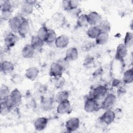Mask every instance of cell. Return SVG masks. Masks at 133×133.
Segmentation results:
<instances>
[{
    "mask_svg": "<svg viewBox=\"0 0 133 133\" xmlns=\"http://www.w3.org/2000/svg\"><path fill=\"white\" fill-rule=\"evenodd\" d=\"M100 108V105L98 102V100L95 98L89 97L87 98L84 103V110L89 113L97 112Z\"/></svg>",
    "mask_w": 133,
    "mask_h": 133,
    "instance_id": "obj_1",
    "label": "cell"
},
{
    "mask_svg": "<svg viewBox=\"0 0 133 133\" xmlns=\"http://www.w3.org/2000/svg\"><path fill=\"white\" fill-rule=\"evenodd\" d=\"M104 98L100 108L104 110L111 109L115 104L116 101V96L114 94L109 93L107 94Z\"/></svg>",
    "mask_w": 133,
    "mask_h": 133,
    "instance_id": "obj_2",
    "label": "cell"
},
{
    "mask_svg": "<svg viewBox=\"0 0 133 133\" xmlns=\"http://www.w3.org/2000/svg\"><path fill=\"white\" fill-rule=\"evenodd\" d=\"M108 94V88L106 86L100 85L96 86L91 91V96L96 100H99L104 98Z\"/></svg>",
    "mask_w": 133,
    "mask_h": 133,
    "instance_id": "obj_3",
    "label": "cell"
},
{
    "mask_svg": "<svg viewBox=\"0 0 133 133\" xmlns=\"http://www.w3.org/2000/svg\"><path fill=\"white\" fill-rule=\"evenodd\" d=\"M116 118L115 114L114 111L112 109L105 110V112L100 117L99 120L106 125H109L112 124Z\"/></svg>",
    "mask_w": 133,
    "mask_h": 133,
    "instance_id": "obj_4",
    "label": "cell"
},
{
    "mask_svg": "<svg viewBox=\"0 0 133 133\" xmlns=\"http://www.w3.org/2000/svg\"><path fill=\"white\" fill-rule=\"evenodd\" d=\"M18 40V36L14 32H9L5 35L4 38L5 46L6 48L10 49L15 46Z\"/></svg>",
    "mask_w": 133,
    "mask_h": 133,
    "instance_id": "obj_5",
    "label": "cell"
},
{
    "mask_svg": "<svg viewBox=\"0 0 133 133\" xmlns=\"http://www.w3.org/2000/svg\"><path fill=\"white\" fill-rule=\"evenodd\" d=\"M80 126V121L77 117H71L67 120L65 127L68 132H73L78 129Z\"/></svg>",
    "mask_w": 133,
    "mask_h": 133,
    "instance_id": "obj_6",
    "label": "cell"
},
{
    "mask_svg": "<svg viewBox=\"0 0 133 133\" xmlns=\"http://www.w3.org/2000/svg\"><path fill=\"white\" fill-rule=\"evenodd\" d=\"M71 103L69 100H66L58 103L56 111L58 114L63 115L70 113L71 111Z\"/></svg>",
    "mask_w": 133,
    "mask_h": 133,
    "instance_id": "obj_7",
    "label": "cell"
},
{
    "mask_svg": "<svg viewBox=\"0 0 133 133\" xmlns=\"http://www.w3.org/2000/svg\"><path fill=\"white\" fill-rule=\"evenodd\" d=\"M87 16L88 24L90 26H97L102 21L101 16L97 11H91Z\"/></svg>",
    "mask_w": 133,
    "mask_h": 133,
    "instance_id": "obj_8",
    "label": "cell"
},
{
    "mask_svg": "<svg viewBox=\"0 0 133 133\" xmlns=\"http://www.w3.org/2000/svg\"><path fill=\"white\" fill-rule=\"evenodd\" d=\"M64 70L61 66L57 62L52 63L50 66L49 74L52 77H57L62 76Z\"/></svg>",
    "mask_w": 133,
    "mask_h": 133,
    "instance_id": "obj_9",
    "label": "cell"
},
{
    "mask_svg": "<svg viewBox=\"0 0 133 133\" xmlns=\"http://www.w3.org/2000/svg\"><path fill=\"white\" fill-rule=\"evenodd\" d=\"M54 100L48 97H42L40 101L41 109L45 112L51 111L54 107Z\"/></svg>",
    "mask_w": 133,
    "mask_h": 133,
    "instance_id": "obj_10",
    "label": "cell"
},
{
    "mask_svg": "<svg viewBox=\"0 0 133 133\" xmlns=\"http://www.w3.org/2000/svg\"><path fill=\"white\" fill-rule=\"evenodd\" d=\"M24 17L21 16H13L8 21V25L9 28L12 32L17 33L19 26Z\"/></svg>",
    "mask_w": 133,
    "mask_h": 133,
    "instance_id": "obj_11",
    "label": "cell"
},
{
    "mask_svg": "<svg viewBox=\"0 0 133 133\" xmlns=\"http://www.w3.org/2000/svg\"><path fill=\"white\" fill-rule=\"evenodd\" d=\"M9 97L15 107H17L21 104L22 95L18 88H14L10 91Z\"/></svg>",
    "mask_w": 133,
    "mask_h": 133,
    "instance_id": "obj_12",
    "label": "cell"
},
{
    "mask_svg": "<svg viewBox=\"0 0 133 133\" xmlns=\"http://www.w3.org/2000/svg\"><path fill=\"white\" fill-rule=\"evenodd\" d=\"M30 31V24L28 20L24 18L22 20L19 28L18 29L17 33L20 36L24 38L28 35Z\"/></svg>",
    "mask_w": 133,
    "mask_h": 133,
    "instance_id": "obj_13",
    "label": "cell"
},
{
    "mask_svg": "<svg viewBox=\"0 0 133 133\" xmlns=\"http://www.w3.org/2000/svg\"><path fill=\"white\" fill-rule=\"evenodd\" d=\"M35 1H25L23 2L21 7V11L24 15H29L32 14L34 10V7L35 5L34 3Z\"/></svg>",
    "mask_w": 133,
    "mask_h": 133,
    "instance_id": "obj_14",
    "label": "cell"
},
{
    "mask_svg": "<svg viewBox=\"0 0 133 133\" xmlns=\"http://www.w3.org/2000/svg\"><path fill=\"white\" fill-rule=\"evenodd\" d=\"M69 42V36L65 34H62L57 36L54 43L57 48L62 49L66 48L68 46Z\"/></svg>",
    "mask_w": 133,
    "mask_h": 133,
    "instance_id": "obj_15",
    "label": "cell"
},
{
    "mask_svg": "<svg viewBox=\"0 0 133 133\" xmlns=\"http://www.w3.org/2000/svg\"><path fill=\"white\" fill-rule=\"evenodd\" d=\"M1 71L4 74L7 75L11 73L14 70L15 65L14 63L8 60H3L1 62Z\"/></svg>",
    "mask_w": 133,
    "mask_h": 133,
    "instance_id": "obj_16",
    "label": "cell"
},
{
    "mask_svg": "<svg viewBox=\"0 0 133 133\" xmlns=\"http://www.w3.org/2000/svg\"><path fill=\"white\" fill-rule=\"evenodd\" d=\"M48 119L46 117H39L34 122V127L36 130L42 131L44 130L48 124Z\"/></svg>",
    "mask_w": 133,
    "mask_h": 133,
    "instance_id": "obj_17",
    "label": "cell"
},
{
    "mask_svg": "<svg viewBox=\"0 0 133 133\" xmlns=\"http://www.w3.org/2000/svg\"><path fill=\"white\" fill-rule=\"evenodd\" d=\"M39 70L36 66H31L26 69L25 76L27 79L30 81H34L38 76Z\"/></svg>",
    "mask_w": 133,
    "mask_h": 133,
    "instance_id": "obj_18",
    "label": "cell"
},
{
    "mask_svg": "<svg viewBox=\"0 0 133 133\" xmlns=\"http://www.w3.org/2000/svg\"><path fill=\"white\" fill-rule=\"evenodd\" d=\"M35 49L30 44H25L22 49L21 55L25 59H30L32 58L35 52Z\"/></svg>",
    "mask_w": 133,
    "mask_h": 133,
    "instance_id": "obj_19",
    "label": "cell"
},
{
    "mask_svg": "<svg viewBox=\"0 0 133 133\" xmlns=\"http://www.w3.org/2000/svg\"><path fill=\"white\" fill-rule=\"evenodd\" d=\"M127 52V48L123 43L119 44L116 47L115 57L117 60L121 61L126 56Z\"/></svg>",
    "mask_w": 133,
    "mask_h": 133,
    "instance_id": "obj_20",
    "label": "cell"
},
{
    "mask_svg": "<svg viewBox=\"0 0 133 133\" xmlns=\"http://www.w3.org/2000/svg\"><path fill=\"white\" fill-rule=\"evenodd\" d=\"M78 57V52L77 49L75 47L69 48L65 54V58L69 61L76 60Z\"/></svg>",
    "mask_w": 133,
    "mask_h": 133,
    "instance_id": "obj_21",
    "label": "cell"
},
{
    "mask_svg": "<svg viewBox=\"0 0 133 133\" xmlns=\"http://www.w3.org/2000/svg\"><path fill=\"white\" fill-rule=\"evenodd\" d=\"M109 39V34L108 33L100 32L95 38V42L97 45H103L105 44Z\"/></svg>",
    "mask_w": 133,
    "mask_h": 133,
    "instance_id": "obj_22",
    "label": "cell"
},
{
    "mask_svg": "<svg viewBox=\"0 0 133 133\" xmlns=\"http://www.w3.org/2000/svg\"><path fill=\"white\" fill-rule=\"evenodd\" d=\"M122 81L125 84H129L133 82V71L132 69H128L124 72L123 77Z\"/></svg>",
    "mask_w": 133,
    "mask_h": 133,
    "instance_id": "obj_23",
    "label": "cell"
},
{
    "mask_svg": "<svg viewBox=\"0 0 133 133\" xmlns=\"http://www.w3.org/2000/svg\"><path fill=\"white\" fill-rule=\"evenodd\" d=\"M100 32V30L98 26H90L88 29L86 34L89 38L95 39Z\"/></svg>",
    "mask_w": 133,
    "mask_h": 133,
    "instance_id": "obj_24",
    "label": "cell"
},
{
    "mask_svg": "<svg viewBox=\"0 0 133 133\" xmlns=\"http://www.w3.org/2000/svg\"><path fill=\"white\" fill-rule=\"evenodd\" d=\"M69 91L67 90H62L58 92L56 94L55 96V100L57 103H59L65 100H69Z\"/></svg>",
    "mask_w": 133,
    "mask_h": 133,
    "instance_id": "obj_25",
    "label": "cell"
},
{
    "mask_svg": "<svg viewBox=\"0 0 133 133\" xmlns=\"http://www.w3.org/2000/svg\"><path fill=\"white\" fill-rule=\"evenodd\" d=\"M44 42L41 39L36 35L33 36L31 37L30 44L33 46V47L35 49H41L43 46L44 45Z\"/></svg>",
    "mask_w": 133,
    "mask_h": 133,
    "instance_id": "obj_26",
    "label": "cell"
},
{
    "mask_svg": "<svg viewBox=\"0 0 133 133\" xmlns=\"http://www.w3.org/2000/svg\"><path fill=\"white\" fill-rule=\"evenodd\" d=\"M77 25L79 28L86 27L88 25L87 16L85 14H81L77 18L76 21Z\"/></svg>",
    "mask_w": 133,
    "mask_h": 133,
    "instance_id": "obj_27",
    "label": "cell"
},
{
    "mask_svg": "<svg viewBox=\"0 0 133 133\" xmlns=\"http://www.w3.org/2000/svg\"><path fill=\"white\" fill-rule=\"evenodd\" d=\"M48 30L49 29H48L46 26L42 25L37 31L36 35L45 42L48 33Z\"/></svg>",
    "mask_w": 133,
    "mask_h": 133,
    "instance_id": "obj_28",
    "label": "cell"
},
{
    "mask_svg": "<svg viewBox=\"0 0 133 133\" xmlns=\"http://www.w3.org/2000/svg\"><path fill=\"white\" fill-rule=\"evenodd\" d=\"M101 32L109 33L111 30V25L109 22L107 20H102L97 25Z\"/></svg>",
    "mask_w": 133,
    "mask_h": 133,
    "instance_id": "obj_29",
    "label": "cell"
},
{
    "mask_svg": "<svg viewBox=\"0 0 133 133\" xmlns=\"http://www.w3.org/2000/svg\"><path fill=\"white\" fill-rule=\"evenodd\" d=\"M57 37V36L55 31L52 29H49L48 33L45 43H46L47 44H51L52 43H55Z\"/></svg>",
    "mask_w": 133,
    "mask_h": 133,
    "instance_id": "obj_30",
    "label": "cell"
},
{
    "mask_svg": "<svg viewBox=\"0 0 133 133\" xmlns=\"http://www.w3.org/2000/svg\"><path fill=\"white\" fill-rule=\"evenodd\" d=\"M127 48L130 47L133 44V35L130 32H126L123 43Z\"/></svg>",
    "mask_w": 133,
    "mask_h": 133,
    "instance_id": "obj_31",
    "label": "cell"
},
{
    "mask_svg": "<svg viewBox=\"0 0 133 133\" xmlns=\"http://www.w3.org/2000/svg\"><path fill=\"white\" fill-rule=\"evenodd\" d=\"M10 90L9 87L5 84L1 85L0 88V98L1 100L4 99L8 97L10 93Z\"/></svg>",
    "mask_w": 133,
    "mask_h": 133,
    "instance_id": "obj_32",
    "label": "cell"
},
{
    "mask_svg": "<svg viewBox=\"0 0 133 133\" xmlns=\"http://www.w3.org/2000/svg\"><path fill=\"white\" fill-rule=\"evenodd\" d=\"M52 78H53L52 83L54 84V85L57 88H60L64 85L65 83V79L62 77V76L60 77H52Z\"/></svg>",
    "mask_w": 133,
    "mask_h": 133,
    "instance_id": "obj_33",
    "label": "cell"
},
{
    "mask_svg": "<svg viewBox=\"0 0 133 133\" xmlns=\"http://www.w3.org/2000/svg\"><path fill=\"white\" fill-rule=\"evenodd\" d=\"M12 8L13 4L12 2L9 1H4L1 4V11H12Z\"/></svg>",
    "mask_w": 133,
    "mask_h": 133,
    "instance_id": "obj_34",
    "label": "cell"
},
{
    "mask_svg": "<svg viewBox=\"0 0 133 133\" xmlns=\"http://www.w3.org/2000/svg\"><path fill=\"white\" fill-rule=\"evenodd\" d=\"M12 11L4 10L1 11V19L2 20L6 21H9L12 17Z\"/></svg>",
    "mask_w": 133,
    "mask_h": 133,
    "instance_id": "obj_35",
    "label": "cell"
},
{
    "mask_svg": "<svg viewBox=\"0 0 133 133\" xmlns=\"http://www.w3.org/2000/svg\"><path fill=\"white\" fill-rule=\"evenodd\" d=\"M11 110L2 100H1V114L2 115H5Z\"/></svg>",
    "mask_w": 133,
    "mask_h": 133,
    "instance_id": "obj_36",
    "label": "cell"
},
{
    "mask_svg": "<svg viewBox=\"0 0 133 133\" xmlns=\"http://www.w3.org/2000/svg\"><path fill=\"white\" fill-rule=\"evenodd\" d=\"M11 81L15 84H18L22 83L23 81V78L19 74H14L12 75L11 77Z\"/></svg>",
    "mask_w": 133,
    "mask_h": 133,
    "instance_id": "obj_37",
    "label": "cell"
},
{
    "mask_svg": "<svg viewBox=\"0 0 133 133\" xmlns=\"http://www.w3.org/2000/svg\"><path fill=\"white\" fill-rule=\"evenodd\" d=\"M94 62V59L91 56H87L84 60V65L85 67L87 68H90L92 66Z\"/></svg>",
    "mask_w": 133,
    "mask_h": 133,
    "instance_id": "obj_38",
    "label": "cell"
},
{
    "mask_svg": "<svg viewBox=\"0 0 133 133\" xmlns=\"http://www.w3.org/2000/svg\"><path fill=\"white\" fill-rule=\"evenodd\" d=\"M69 61H68L65 57L63 59H61L59 60L57 62L61 66L63 70H66L69 66Z\"/></svg>",
    "mask_w": 133,
    "mask_h": 133,
    "instance_id": "obj_39",
    "label": "cell"
},
{
    "mask_svg": "<svg viewBox=\"0 0 133 133\" xmlns=\"http://www.w3.org/2000/svg\"><path fill=\"white\" fill-rule=\"evenodd\" d=\"M62 5L63 9L67 11H70V4H69V1L68 0H64L62 2Z\"/></svg>",
    "mask_w": 133,
    "mask_h": 133,
    "instance_id": "obj_40",
    "label": "cell"
}]
</instances>
